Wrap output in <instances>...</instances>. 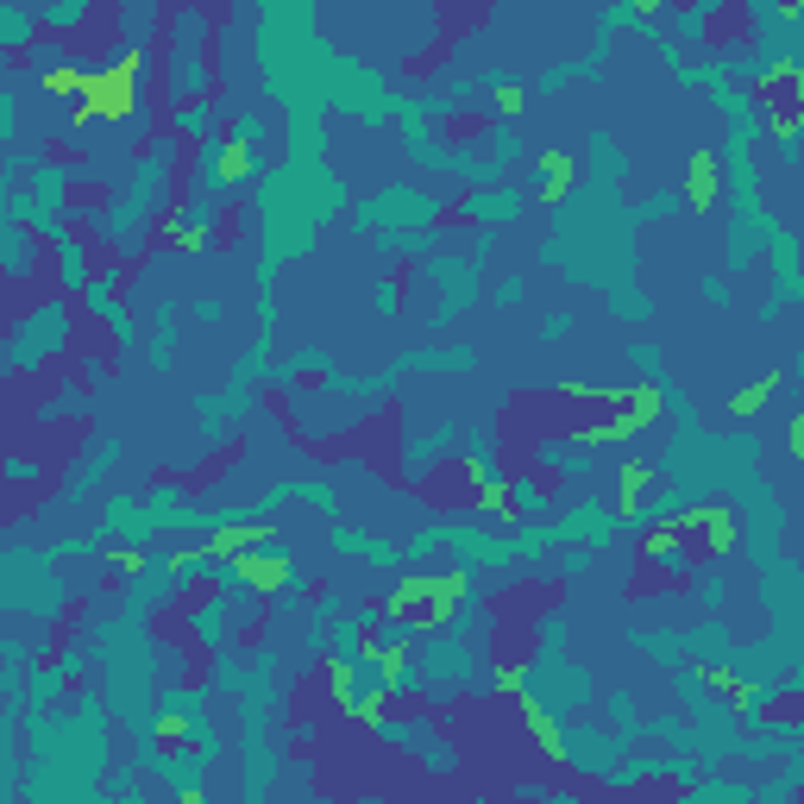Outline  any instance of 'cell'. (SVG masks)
<instances>
[{
  "label": "cell",
  "instance_id": "obj_1",
  "mask_svg": "<svg viewBox=\"0 0 804 804\" xmlns=\"http://www.w3.org/2000/svg\"><path fill=\"white\" fill-rule=\"evenodd\" d=\"M459 597H465V579H459V572H440V579H409V585L384 604V616L415 623V629H440V623L459 609Z\"/></svg>",
  "mask_w": 804,
  "mask_h": 804
},
{
  "label": "cell",
  "instance_id": "obj_2",
  "mask_svg": "<svg viewBox=\"0 0 804 804\" xmlns=\"http://www.w3.org/2000/svg\"><path fill=\"white\" fill-rule=\"evenodd\" d=\"M132 76H139V57L126 51L108 76H95V82H88L82 108H76V126H88L95 113H101V120H126V113H132Z\"/></svg>",
  "mask_w": 804,
  "mask_h": 804
},
{
  "label": "cell",
  "instance_id": "obj_3",
  "mask_svg": "<svg viewBox=\"0 0 804 804\" xmlns=\"http://www.w3.org/2000/svg\"><path fill=\"white\" fill-rule=\"evenodd\" d=\"M761 101H767V126L792 139L804 126V69L799 64H773L761 82Z\"/></svg>",
  "mask_w": 804,
  "mask_h": 804
},
{
  "label": "cell",
  "instance_id": "obj_4",
  "mask_svg": "<svg viewBox=\"0 0 804 804\" xmlns=\"http://www.w3.org/2000/svg\"><path fill=\"white\" fill-rule=\"evenodd\" d=\"M667 541H679V535H692L697 553H723V547L736 541V516L723 509V503H704V509H692V516H679L673 528H660Z\"/></svg>",
  "mask_w": 804,
  "mask_h": 804
},
{
  "label": "cell",
  "instance_id": "obj_5",
  "mask_svg": "<svg viewBox=\"0 0 804 804\" xmlns=\"http://www.w3.org/2000/svg\"><path fill=\"white\" fill-rule=\"evenodd\" d=\"M271 541V522H227L208 535V547H201V560H240V553H252V547Z\"/></svg>",
  "mask_w": 804,
  "mask_h": 804
},
{
  "label": "cell",
  "instance_id": "obj_6",
  "mask_svg": "<svg viewBox=\"0 0 804 804\" xmlns=\"http://www.w3.org/2000/svg\"><path fill=\"white\" fill-rule=\"evenodd\" d=\"M717 196H723V170H717V157L697 152L692 164H685V201H692L697 214H704V208H717Z\"/></svg>",
  "mask_w": 804,
  "mask_h": 804
},
{
  "label": "cell",
  "instance_id": "obj_7",
  "mask_svg": "<svg viewBox=\"0 0 804 804\" xmlns=\"http://www.w3.org/2000/svg\"><path fill=\"white\" fill-rule=\"evenodd\" d=\"M240 579L245 585H258V591H277L283 579H289V560H283V553H240Z\"/></svg>",
  "mask_w": 804,
  "mask_h": 804
},
{
  "label": "cell",
  "instance_id": "obj_8",
  "mask_svg": "<svg viewBox=\"0 0 804 804\" xmlns=\"http://www.w3.org/2000/svg\"><path fill=\"white\" fill-rule=\"evenodd\" d=\"M648 484H653V472L641 459H629V465H623V503H616V516H641V509H648V503H641Z\"/></svg>",
  "mask_w": 804,
  "mask_h": 804
},
{
  "label": "cell",
  "instance_id": "obj_9",
  "mask_svg": "<svg viewBox=\"0 0 804 804\" xmlns=\"http://www.w3.org/2000/svg\"><path fill=\"white\" fill-rule=\"evenodd\" d=\"M572 176H579V164H572L565 152L541 157V201H560L565 189H572Z\"/></svg>",
  "mask_w": 804,
  "mask_h": 804
},
{
  "label": "cell",
  "instance_id": "obj_10",
  "mask_svg": "<svg viewBox=\"0 0 804 804\" xmlns=\"http://www.w3.org/2000/svg\"><path fill=\"white\" fill-rule=\"evenodd\" d=\"M704 685H717V692L729 697L736 711H748V704H755V685H741V679H736V673H723V667H704Z\"/></svg>",
  "mask_w": 804,
  "mask_h": 804
},
{
  "label": "cell",
  "instance_id": "obj_11",
  "mask_svg": "<svg viewBox=\"0 0 804 804\" xmlns=\"http://www.w3.org/2000/svg\"><path fill=\"white\" fill-rule=\"evenodd\" d=\"M780 390V371H767L761 384H748V390H736V415H755V409H767V396Z\"/></svg>",
  "mask_w": 804,
  "mask_h": 804
},
{
  "label": "cell",
  "instance_id": "obj_12",
  "mask_svg": "<svg viewBox=\"0 0 804 804\" xmlns=\"http://www.w3.org/2000/svg\"><path fill=\"white\" fill-rule=\"evenodd\" d=\"M88 82L95 76H82V69H44V88L51 95H88Z\"/></svg>",
  "mask_w": 804,
  "mask_h": 804
},
{
  "label": "cell",
  "instance_id": "obj_13",
  "mask_svg": "<svg viewBox=\"0 0 804 804\" xmlns=\"http://www.w3.org/2000/svg\"><path fill=\"white\" fill-rule=\"evenodd\" d=\"M522 711H528V723H535V736H541V748H547V755H565V736H560V729H553V723L541 717V704H528V697H522Z\"/></svg>",
  "mask_w": 804,
  "mask_h": 804
},
{
  "label": "cell",
  "instance_id": "obj_14",
  "mask_svg": "<svg viewBox=\"0 0 804 804\" xmlns=\"http://www.w3.org/2000/svg\"><path fill=\"white\" fill-rule=\"evenodd\" d=\"M245 164H252V157H245V145H240V139H227V157H220V176H227V183H240V176H245Z\"/></svg>",
  "mask_w": 804,
  "mask_h": 804
},
{
  "label": "cell",
  "instance_id": "obj_15",
  "mask_svg": "<svg viewBox=\"0 0 804 804\" xmlns=\"http://www.w3.org/2000/svg\"><path fill=\"white\" fill-rule=\"evenodd\" d=\"M792 447H799V459H804V415L792 421Z\"/></svg>",
  "mask_w": 804,
  "mask_h": 804
}]
</instances>
